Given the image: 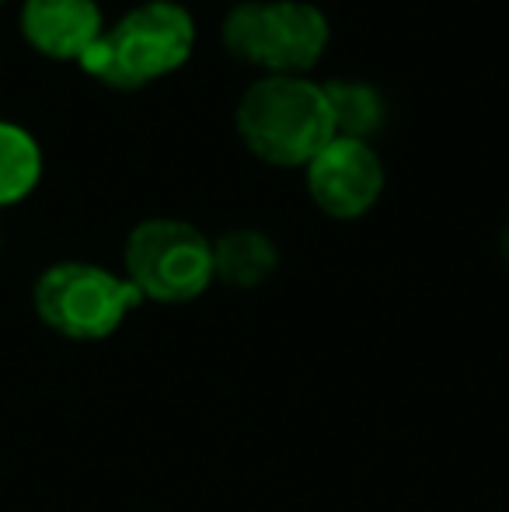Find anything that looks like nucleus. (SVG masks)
Wrapping results in <instances>:
<instances>
[{
  "label": "nucleus",
  "instance_id": "obj_7",
  "mask_svg": "<svg viewBox=\"0 0 509 512\" xmlns=\"http://www.w3.org/2000/svg\"><path fill=\"white\" fill-rule=\"evenodd\" d=\"M105 25L98 0H21L18 11V32L28 49L56 63H81Z\"/></svg>",
  "mask_w": 509,
  "mask_h": 512
},
{
  "label": "nucleus",
  "instance_id": "obj_12",
  "mask_svg": "<svg viewBox=\"0 0 509 512\" xmlns=\"http://www.w3.org/2000/svg\"><path fill=\"white\" fill-rule=\"evenodd\" d=\"M0 248H4V230H0Z\"/></svg>",
  "mask_w": 509,
  "mask_h": 512
},
{
  "label": "nucleus",
  "instance_id": "obj_13",
  "mask_svg": "<svg viewBox=\"0 0 509 512\" xmlns=\"http://www.w3.org/2000/svg\"><path fill=\"white\" fill-rule=\"evenodd\" d=\"M4 4H7V0H0V7H4Z\"/></svg>",
  "mask_w": 509,
  "mask_h": 512
},
{
  "label": "nucleus",
  "instance_id": "obj_11",
  "mask_svg": "<svg viewBox=\"0 0 509 512\" xmlns=\"http://www.w3.org/2000/svg\"><path fill=\"white\" fill-rule=\"evenodd\" d=\"M499 251H503V262H506V269H509V220H506V227H503V237H499Z\"/></svg>",
  "mask_w": 509,
  "mask_h": 512
},
{
  "label": "nucleus",
  "instance_id": "obj_3",
  "mask_svg": "<svg viewBox=\"0 0 509 512\" xmlns=\"http://www.w3.org/2000/svg\"><path fill=\"white\" fill-rule=\"evenodd\" d=\"M227 56L262 74L307 77L332 42V21L314 0H238L220 21Z\"/></svg>",
  "mask_w": 509,
  "mask_h": 512
},
{
  "label": "nucleus",
  "instance_id": "obj_9",
  "mask_svg": "<svg viewBox=\"0 0 509 512\" xmlns=\"http://www.w3.org/2000/svg\"><path fill=\"white\" fill-rule=\"evenodd\" d=\"M321 88L332 108L335 136L374 143V136L387 126L384 91L363 77H332V81H321Z\"/></svg>",
  "mask_w": 509,
  "mask_h": 512
},
{
  "label": "nucleus",
  "instance_id": "obj_8",
  "mask_svg": "<svg viewBox=\"0 0 509 512\" xmlns=\"http://www.w3.org/2000/svg\"><path fill=\"white\" fill-rule=\"evenodd\" d=\"M279 269V248L265 230L231 227L213 237V279L231 290H258Z\"/></svg>",
  "mask_w": 509,
  "mask_h": 512
},
{
  "label": "nucleus",
  "instance_id": "obj_2",
  "mask_svg": "<svg viewBox=\"0 0 509 512\" xmlns=\"http://www.w3.org/2000/svg\"><path fill=\"white\" fill-rule=\"evenodd\" d=\"M234 129L262 164L300 171L335 136L321 81L293 74L255 77L234 105Z\"/></svg>",
  "mask_w": 509,
  "mask_h": 512
},
{
  "label": "nucleus",
  "instance_id": "obj_1",
  "mask_svg": "<svg viewBox=\"0 0 509 512\" xmlns=\"http://www.w3.org/2000/svg\"><path fill=\"white\" fill-rule=\"evenodd\" d=\"M196 49V18L178 0H140L105 25L77 67L112 91H140L182 70Z\"/></svg>",
  "mask_w": 509,
  "mask_h": 512
},
{
  "label": "nucleus",
  "instance_id": "obj_6",
  "mask_svg": "<svg viewBox=\"0 0 509 512\" xmlns=\"http://www.w3.org/2000/svg\"><path fill=\"white\" fill-rule=\"evenodd\" d=\"M304 185L311 203L332 220H360L381 203L387 171L381 150L367 140L332 136L304 164Z\"/></svg>",
  "mask_w": 509,
  "mask_h": 512
},
{
  "label": "nucleus",
  "instance_id": "obj_5",
  "mask_svg": "<svg viewBox=\"0 0 509 512\" xmlns=\"http://www.w3.org/2000/svg\"><path fill=\"white\" fill-rule=\"evenodd\" d=\"M123 276L143 300L192 304L217 283L213 237L178 216H147L126 234Z\"/></svg>",
  "mask_w": 509,
  "mask_h": 512
},
{
  "label": "nucleus",
  "instance_id": "obj_4",
  "mask_svg": "<svg viewBox=\"0 0 509 512\" xmlns=\"http://www.w3.org/2000/svg\"><path fill=\"white\" fill-rule=\"evenodd\" d=\"M143 304L123 272L63 258L39 272L32 286L35 317L70 342H105Z\"/></svg>",
  "mask_w": 509,
  "mask_h": 512
},
{
  "label": "nucleus",
  "instance_id": "obj_10",
  "mask_svg": "<svg viewBox=\"0 0 509 512\" xmlns=\"http://www.w3.org/2000/svg\"><path fill=\"white\" fill-rule=\"evenodd\" d=\"M46 154L28 126L0 119V209L25 203L42 182Z\"/></svg>",
  "mask_w": 509,
  "mask_h": 512
}]
</instances>
